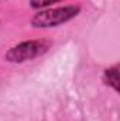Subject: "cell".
Here are the masks:
<instances>
[{
	"mask_svg": "<svg viewBox=\"0 0 120 121\" xmlns=\"http://www.w3.org/2000/svg\"><path fill=\"white\" fill-rule=\"evenodd\" d=\"M81 9L78 6H66L60 9H51L45 11H40L34 16L31 24L35 28H48V27H55L62 23H66L76 17L79 14Z\"/></svg>",
	"mask_w": 120,
	"mask_h": 121,
	"instance_id": "6da1fadb",
	"label": "cell"
},
{
	"mask_svg": "<svg viewBox=\"0 0 120 121\" xmlns=\"http://www.w3.org/2000/svg\"><path fill=\"white\" fill-rule=\"evenodd\" d=\"M48 45L42 41H26L16 47H13L7 54L6 59L10 62H24L27 59H32L47 51Z\"/></svg>",
	"mask_w": 120,
	"mask_h": 121,
	"instance_id": "7a4b0ae2",
	"label": "cell"
},
{
	"mask_svg": "<svg viewBox=\"0 0 120 121\" xmlns=\"http://www.w3.org/2000/svg\"><path fill=\"white\" fill-rule=\"evenodd\" d=\"M119 68L115 66L112 69H107L105 72V82L106 85H110L115 90H119Z\"/></svg>",
	"mask_w": 120,
	"mask_h": 121,
	"instance_id": "3957f363",
	"label": "cell"
},
{
	"mask_svg": "<svg viewBox=\"0 0 120 121\" xmlns=\"http://www.w3.org/2000/svg\"><path fill=\"white\" fill-rule=\"evenodd\" d=\"M61 0H30V4L32 9H41V7H47L50 4H55Z\"/></svg>",
	"mask_w": 120,
	"mask_h": 121,
	"instance_id": "277c9868",
	"label": "cell"
}]
</instances>
